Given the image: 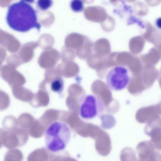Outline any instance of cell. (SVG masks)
<instances>
[{
    "label": "cell",
    "mask_w": 161,
    "mask_h": 161,
    "mask_svg": "<svg viewBox=\"0 0 161 161\" xmlns=\"http://www.w3.org/2000/svg\"><path fill=\"white\" fill-rule=\"evenodd\" d=\"M53 2L50 0H41L37 2V5L39 9L42 11H46L49 9L52 6Z\"/></svg>",
    "instance_id": "4fadbf2b"
},
{
    "label": "cell",
    "mask_w": 161,
    "mask_h": 161,
    "mask_svg": "<svg viewBox=\"0 0 161 161\" xmlns=\"http://www.w3.org/2000/svg\"><path fill=\"white\" fill-rule=\"evenodd\" d=\"M46 127L39 120L35 119L28 130L29 134L34 138H39L44 135Z\"/></svg>",
    "instance_id": "8992f818"
},
{
    "label": "cell",
    "mask_w": 161,
    "mask_h": 161,
    "mask_svg": "<svg viewBox=\"0 0 161 161\" xmlns=\"http://www.w3.org/2000/svg\"><path fill=\"white\" fill-rule=\"evenodd\" d=\"M130 69L122 65L114 67L106 76L107 86L109 89L115 91L124 90L130 84Z\"/></svg>",
    "instance_id": "277c9868"
},
{
    "label": "cell",
    "mask_w": 161,
    "mask_h": 161,
    "mask_svg": "<svg viewBox=\"0 0 161 161\" xmlns=\"http://www.w3.org/2000/svg\"><path fill=\"white\" fill-rule=\"evenodd\" d=\"M48 151L44 148L37 149L29 155L28 161H48Z\"/></svg>",
    "instance_id": "52a82bcc"
},
{
    "label": "cell",
    "mask_w": 161,
    "mask_h": 161,
    "mask_svg": "<svg viewBox=\"0 0 161 161\" xmlns=\"http://www.w3.org/2000/svg\"><path fill=\"white\" fill-rule=\"evenodd\" d=\"M104 111V103L98 96L88 94L83 97L80 107V115L83 119H94L100 116Z\"/></svg>",
    "instance_id": "3957f363"
},
{
    "label": "cell",
    "mask_w": 161,
    "mask_h": 161,
    "mask_svg": "<svg viewBox=\"0 0 161 161\" xmlns=\"http://www.w3.org/2000/svg\"><path fill=\"white\" fill-rule=\"evenodd\" d=\"M18 121L15 118L9 116L5 117L3 121V125L8 130H14L17 126Z\"/></svg>",
    "instance_id": "30bf717a"
},
{
    "label": "cell",
    "mask_w": 161,
    "mask_h": 161,
    "mask_svg": "<svg viewBox=\"0 0 161 161\" xmlns=\"http://www.w3.org/2000/svg\"><path fill=\"white\" fill-rule=\"evenodd\" d=\"M29 138L28 131L21 128H16L10 130L5 131L3 144L6 148L12 149L18 147L24 146Z\"/></svg>",
    "instance_id": "5b68a950"
},
{
    "label": "cell",
    "mask_w": 161,
    "mask_h": 161,
    "mask_svg": "<svg viewBox=\"0 0 161 161\" xmlns=\"http://www.w3.org/2000/svg\"><path fill=\"white\" fill-rule=\"evenodd\" d=\"M45 134L48 150L57 153L66 148L70 141L71 132L66 123L63 121H54L47 128Z\"/></svg>",
    "instance_id": "7a4b0ae2"
},
{
    "label": "cell",
    "mask_w": 161,
    "mask_h": 161,
    "mask_svg": "<svg viewBox=\"0 0 161 161\" xmlns=\"http://www.w3.org/2000/svg\"><path fill=\"white\" fill-rule=\"evenodd\" d=\"M70 8L75 13H80L84 10V3L80 0H73L70 2Z\"/></svg>",
    "instance_id": "7c38bea8"
},
{
    "label": "cell",
    "mask_w": 161,
    "mask_h": 161,
    "mask_svg": "<svg viewBox=\"0 0 161 161\" xmlns=\"http://www.w3.org/2000/svg\"><path fill=\"white\" fill-rule=\"evenodd\" d=\"M35 120V119L31 115L24 114L19 117L17 121L20 128L25 129L28 131Z\"/></svg>",
    "instance_id": "ba28073f"
},
{
    "label": "cell",
    "mask_w": 161,
    "mask_h": 161,
    "mask_svg": "<svg viewBox=\"0 0 161 161\" xmlns=\"http://www.w3.org/2000/svg\"><path fill=\"white\" fill-rule=\"evenodd\" d=\"M23 155L22 152L18 149H12L5 154L4 161H22Z\"/></svg>",
    "instance_id": "9c48e42d"
},
{
    "label": "cell",
    "mask_w": 161,
    "mask_h": 161,
    "mask_svg": "<svg viewBox=\"0 0 161 161\" xmlns=\"http://www.w3.org/2000/svg\"><path fill=\"white\" fill-rule=\"evenodd\" d=\"M64 80L61 78L55 79L51 84L52 90L53 92L57 93H61L64 90Z\"/></svg>",
    "instance_id": "8fae6325"
},
{
    "label": "cell",
    "mask_w": 161,
    "mask_h": 161,
    "mask_svg": "<svg viewBox=\"0 0 161 161\" xmlns=\"http://www.w3.org/2000/svg\"><path fill=\"white\" fill-rule=\"evenodd\" d=\"M6 20L11 29L20 32H26L34 28L40 31L41 28L37 21L36 11L25 1L9 6Z\"/></svg>",
    "instance_id": "6da1fadb"
}]
</instances>
